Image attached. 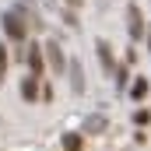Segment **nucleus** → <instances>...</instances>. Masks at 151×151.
<instances>
[{
    "label": "nucleus",
    "mask_w": 151,
    "mask_h": 151,
    "mask_svg": "<svg viewBox=\"0 0 151 151\" xmlns=\"http://www.w3.org/2000/svg\"><path fill=\"white\" fill-rule=\"evenodd\" d=\"M130 35L134 39L144 35V25H141V11H137V7H130Z\"/></svg>",
    "instance_id": "7ed1b4c3"
},
{
    "label": "nucleus",
    "mask_w": 151,
    "mask_h": 151,
    "mask_svg": "<svg viewBox=\"0 0 151 151\" xmlns=\"http://www.w3.org/2000/svg\"><path fill=\"white\" fill-rule=\"evenodd\" d=\"M63 148L67 151H81V137H77V134H67V137H63Z\"/></svg>",
    "instance_id": "6e6552de"
},
{
    "label": "nucleus",
    "mask_w": 151,
    "mask_h": 151,
    "mask_svg": "<svg viewBox=\"0 0 151 151\" xmlns=\"http://www.w3.org/2000/svg\"><path fill=\"white\" fill-rule=\"evenodd\" d=\"M70 4H81V0H70Z\"/></svg>",
    "instance_id": "9b49d317"
},
{
    "label": "nucleus",
    "mask_w": 151,
    "mask_h": 151,
    "mask_svg": "<svg viewBox=\"0 0 151 151\" xmlns=\"http://www.w3.org/2000/svg\"><path fill=\"white\" fill-rule=\"evenodd\" d=\"M4 67H7V53H4V46H0V77H4Z\"/></svg>",
    "instance_id": "9d476101"
},
{
    "label": "nucleus",
    "mask_w": 151,
    "mask_h": 151,
    "mask_svg": "<svg viewBox=\"0 0 151 151\" xmlns=\"http://www.w3.org/2000/svg\"><path fill=\"white\" fill-rule=\"evenodd\" d=\"M21 91H25L28 102H35V99H39V77H28V81L21 84Z\"/></svg>",
    "instance_id": "39448f33"
},
{
    "label": "nucleus",
    "mask_w": 151,
    "mask_h": 151,
    "mask_svg": "<svg viewBox=\"0 0 151 151\" xmlns=\"http://www.w3.org/2000/svg\"><path fill=\"white\" fill-rule=\"evenodd\" d=\"M28 63H32V74H35V77L46 74V67H42V53H39V46H35V42L28 46Z\"/></svg>",
    "instance_id": "f03ea898"
},
{
    "label": "nucleus",
    "mask_w": 151,
    "mask_h": 151,
    "mask_svg": "<svg viewBox=\"0 0 151 151\" xmlns=\"http://www.w3.org/2000/svg\"><path fill=\"white\" fill-rule=\"evenodd\" d=\"M49 60H53L56 70H63V53H60V46H49Z\"/></svg>",
    "instance_id": "0eeeda50"
},
{
    "label": "nucleus",
    "mask_w": 151,
    "mask_h": 151,
    "mask_svg": "<svg viewBox=\"0 0 151 151\" xmlns=\"http://www.w3.org/2000/svg\"><path fill=\"white\" fill-rule=\"evenodd\" d=\"M130 95H134V99H144V95H148V81H144V77H137V81H134V88H130Z\"/></svg>",
    "instance_id": "423d86ee"
},
{
    "label": "nucleus",
    "mask_w": 151,
    "mask_h": 151,
    "mask_svg": "<svg viewBox=\"0 0 151 151\" xmlns=\"http://www.w3.org/2000/svg\"><path fill=\"white\" fill-rule=\"evenodd\" d=\"M116 84H119V88H127V67H119V70H116Z\"/></svg>",
    "instance_id": "1a4fd4ad"
},
{
    "label": "nucleus",
    "mask_w": 151,
    "mask_h": 151,
    "mask_svg": "<svg viewBox=\"0 0 151 151\" xmlns=\"http://www.w3.org/2000/svg\"><path fill=\"white\" fill-rule=\"evenodd\" d=\"M4 32L14 39V42H21V39H25V25H21L18 11H14V14H4Z\"/></svg>",
    "instance_id": "f257e3e1"
},
{
    "label": "nucleus",
    "mask_w": 151,
    "mask_h": 151,
    "mask_svg": "<svg viewBox=\"0 0 151 151\" xmlns=\"http://www.w3.org/2000/svg\"><path fill=\"white\" fill-rule=\"evenodd\" d=\"M99 60H102V67H106L109 74L116 70V60H113V53H109V46H106V42H99Z\"/></svg>",
    "instance_id": "20e7f679"
},
{
    "label": "nucleus",
    "mask_w": 151,
    "mask_h": 151,
    "mask_svg": "<svg viewBox=\"0 0 151 151\" xmlns=\"http://www.w3.org/2000/svg\"><path fill=\"white\" fill-rule=\"evenodd\" d=\"M148 46H151V35H148Z\"/></svg>",
    "instance_id": "f8f14e48"
}]
</instances>
